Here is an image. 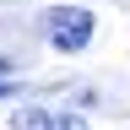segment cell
Listing matches in <instances>:
<instances>
[{"label":"cell","mask_w":130,"mask_h":130,"mask_svg":"<svg viewBox=\"0 0 130 130\" xmlns=\"http://www.w3.org/2000/svg\"><path fill=\"white\" fill-rule=\"evenodd\" d=\"M54 130H87L81 114H54Z\"/></svg>","instance_id":"cell-3"},{"label":"cell","mask_w":130,"mask_h":130,"mask_svg":"<svg viewBox=\"0 0 130 130\" xmlns=\"http://www.w3.org/2000/svg\"><path fill=\"white\" fill-rule=\"evenodd\" d=\"M16 130H54V114L49 108H27V114H16Z\"/></svg>","instance_id":"cell-2"},{"label":"cell","mask_w":130,"mask_h":130,"mask_svg":"<svg viewBox=\"0 0 130 130\" xmlns=\"http://www.w3.org/2000/svg\"><path fill=\"white\" fill-rule=\"evenodd\" d=\"M49 43L65 49V54L87 49V43H92V11H87V6H60V11H49Z\"/></svg>","instance_id":"cell-1"},{"label":"cell","mask_w":130,"mask_h":130,"mask_svg":"<svg viewBox=\"0 0 130 130\" xmlns=\"http://www.w3.org/2000/svg\"><path fill=\"white\" fill-rule=\"evenodd\" d=\"M6 92H11V87H6V81H0V98H6Z\"/></svg>","instance_id":"cell-4"}]
</instances>
